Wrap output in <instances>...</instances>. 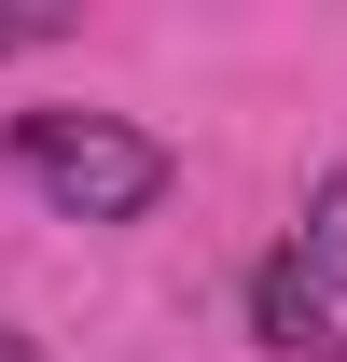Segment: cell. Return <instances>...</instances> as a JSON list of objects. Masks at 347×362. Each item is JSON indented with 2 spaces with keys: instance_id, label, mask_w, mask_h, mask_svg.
Wrapping results in <instances>:
<instances>
[{
  "instance_id": "5",
  "label": "cell",
  "mask_w": 347,
  "mask_h": 362,
  "mask_svg": "<svg viewBox=\"0 0 347 362\" xmlns=\"http://www.w3.org/2000/svg\"><path fill=\"white\" fill-rule=\"evenodd\" d=\"M0 362H42V349H28V334H14V320H0Z\"/></svg>"
},
{
  "instance_id": "4",
  "label": "cell",
  "mask_w": 347,
  "mask_h": 362,
  "mask_svg": "<svg viewBox=\"0 0 347 362\" xmlns=\"http://www.w3.org/2000/svg\"><path fill=\"white\" fill-rule=\"evenodd\" d=\"M70 14H42V0H0V56H28V42H56Z\"/></svg>"
},
{
  "instance_id": "1",
  "label": "cell",
  "mask_w": 347,
  "mask_h": 362,
  "mask_svg": "<svg viewBox=\"0 0 347 362\" xmlns=\"http://www.w3.org/2000/svg\"><path fill=\"white\" fill-rule=\"evenodd\" d=\"M0 153H14V181L42 195L56 223H139V209L167 195V139L126 126V112H70V98H56V112H14Z\"/></svg>"
},
{
  "instance_id": "2",
  "label": "cell",
  "mask_w": 347,
  "mask_h": 362,
  "mask_svg": "<svg viewBox=\"0 0 347 362\" xmlns=\"http://www.w3.org/2000/svg\"><path fill=\"white\" fill-rule=\"evenodd\" d=\"M250 334L278 362H347V307H334V279L305 265V251H264L250 265Z\"/></svg>"
},
{
  "instance_id": "3",
  "label": "cell",
  "mask_w": 347,
  "mask_h": 362,
  "mask_svg": "<svg viewBox=\"0 0 347 362\" xmlns=\"http://www.w3.org/2000/svg\"><path fill=\"white\" fill-rule=\"evenodd\" d=\"M292 251L334 279V307H347V168H319V195H305V237H292Z\"/></svg>"
}]
</instances>
